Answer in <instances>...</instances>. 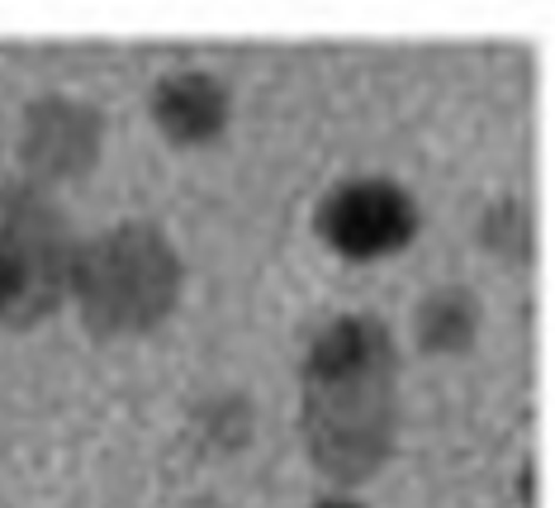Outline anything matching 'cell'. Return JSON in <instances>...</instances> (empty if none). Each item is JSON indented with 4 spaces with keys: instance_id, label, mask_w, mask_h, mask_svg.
Segmentation results:
<instances>
[{
    "instance_id": "cell-1",
    "label": "cell",
    "mask_w": 555,
    "mask_h": 508,
    "mask_svg": "<svg viewBox=\"0 0 555 508\" xmlns=\"http://www.w3.org/2000/svg\"><path fill=\"white\" fill-rule=\"evenodd\" d=\"M299 433L319 475L361 485L399 437V347L385 319L343 314L313 338L299 371Z\"/></svg>"
},
{
    "instance_id": "cell-2",
    "label": "cell",
    "mask_w": 555,
    "mask_h": 508,
    "mask_svg": "<svg viewBox=\"0 0 555 508\" xmlns=\"http://www.w3.org/2000/svg\"><path fill=\"white\" fill-rule=\"evenodd\" d=\"M72 300L95 338H143L181 300V257L157 224H119L77 247Z\"/></svg>"
},
{
    "instance_id": "cell-3",
    "label": "cell",
    "mask_w": 555,
    "mask_h": 508,
    "mask_svg": "<svg viewBox=\"0 0 555 508\" xmlns=\"http://www.w3.org/2000/svg\"><path fill=\"white\" fill-rule=\"evenodd\" d=\"M77 238L39 186H0V323L34 328L72 300Z\"/></svg>"
},
{
    "instance_id": "cell-4",
    "label": "cell",
    "mask_w": 555,
    "mask_h": 508,
    "mask_svg": "<svg viewBox=\"0 0 555 508\" xmlns=\"http://www.w3.org/2000/svg\"><path fill=\"white\" fill-rule=\"evenodd\" d=\"M319 233L327 247L351 262L389 257L418 238V200L389 176H351L323 195Z\"/></svg>"
},
{
    "instance_id": "cell-5",
    "label": "cell",
    "mask_w": 555,
    "mask_h": 508,
    "mask_svg": "<svg viewBox=\"0 0 555 508\" xmlns=\"http://www.w3.org/2000/svg\"><path fill=\"white\" fill-rule=\"evenodd\" d=\"M100 148H105V119L95 105L77 96H39L34 105H24L20 162L34 176L29 186L48 190L62 181H81L100 162Z\"/></svg>"
},
{
    "instance_id": "cell-6",
    "label": "cell",
    "mask_w": 555,
    "mask_h": 508,
    "mask_svg": "<svg viewBox=\"0 0 555 508\" xmlns=\"http://www.w3.org/2000/svg\"><path fill=\"white\" fill-rule=\"evenodd\" d=\"M147 110H153V124L162 129L167 143L205 148L229 129V86H223L214 72L181 67V72H167L153 86Z\"/></svg>"
},
{
    "instance_id": "cell-7",
    "label": "cell",
    "mask_w": 555,
    "mask_h": 508,
    "mask_svg": "<svg viewBox=\"0 0 555 508\" xmlns=\"http://www.w3.org/2000/svg\"><path fill=\"white\" fill-rule=\"evenodd\" d=\"M418 347L433 357H461L479 338V300L465 285H441L418 304Z\"/></svg>"
},
{
    "instance_id": "cell-8",
    "label": "cell",
    "mask_w": 555,
    "mask_h": 508,
    "mask_svg": "<svg viewBox=\"0 0 555 508\" xmlns=\"http://www.w3.org/2000/svg\"><path fill=\"white\" fill-rule=\"evenodd\" d=\"M532 214L527 205H517V200H499L494 209L479 219V247L499 252V257L508 262H527L532 257Z\"/></svg>"
},
{
    "instance_id": "cell-9",
    "label": "cell",
    "mask_w": 555,
    "mask_h": 508,
    "mask_svg": "<svg viewBox=\"0 0 555 508\" xmlns=\"http://www.w3.org/2000/svg\"><path fill=\"white\" fill-rule=\"evenodd\" d=\"M185 508H229V504H219V499H214V494H199V499H191Z\"/></svg>"
},
{
    "instance_id": "cell-10",
    "label": "cell",
    "mask_w": 555,
    "mask_h": 508,
    "mask_svg": "<svg viewBox=\"0 0 555 508\" xmlns=\"http://www.w3.org/2000/svg\"><path fill=\"white\" fill-rule=\"evenodd\" d=\"M319 508H361V504H347V499H327V504H319Z\"/></svg>"
}]
</instances>
